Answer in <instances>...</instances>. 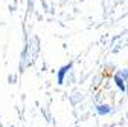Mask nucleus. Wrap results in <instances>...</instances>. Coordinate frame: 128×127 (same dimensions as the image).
<instances>
[{
  "label": "nucleus",
  "mask_w": 128,
  "mask_h": 127,
  "mask_svg": "<svg viewBox=\"0 0 128 127\" xmlns=\"http://www.w3.org/2000/svg\"><path fill=\"white\" fill-rule=\"evenodd\" d=\"M70 69H72V63H69V65H64V66H61V68L58 69V72H56V83H58V84H62V83H64V78H66V75L70 72Z\"/></svg>",
  "instance_id": "f257e3e1"
},
{
  "label": "nucleus",
  "mask_w": 128,
  "mask_h": 127,
  "mask_svg": "<svg viewBox=\"0 0 128 127\" xmlns=\"http://www.w3.org/2000/svg\"><path fill=\"white\" fill-rule=\"evenodd\" d=\"M113 80H114V84H116V87H118L120 92H125V90H126L125 80H124V78H122L119 74H116V75H114V78H113Z\"/></svg>",
  "instance_id": "f03ea898"
},
{
  "label": "nucleus",
  "mask_w": 128,
  "mask_h": 127,
  "mask_svg": "<svg viewBox=\"0 0 128 127\" xmlns=\"http://www.w3.org/2000/svg\"><path fill=\"white\" fill-rule=\"evenodd\" d=\"M96 112L104 116V115H108V113L111 112V107H110L108 104H99L98 107H96Z\"/></svg>",
  "instance_id": "7ed1b4c3"
},
{
  "label": "nucleus",
  "mask_w": 128,
  "mask_h": 127,
  "mask_svg": "<svg viewBox=\"0 0 128 127\" xmlns=\"http://www.w3.org/2000/svg\"><path fill=\"white\" fill-rule=\"evenodd\" d=\"M119 75H120V77L124 78L125 81H126V80H128V69H122V71L119 72Z\"/></svg>",
  "instance_id": "20e7f679"
}]
</instances>
